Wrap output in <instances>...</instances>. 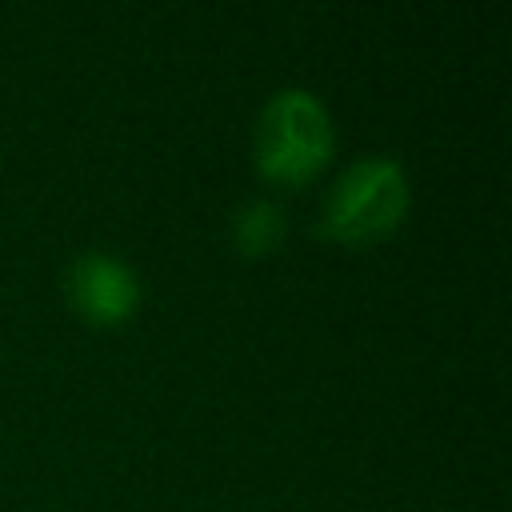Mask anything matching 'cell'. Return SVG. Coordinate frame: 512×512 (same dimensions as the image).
Instances as JSON below:
<instances>
[{
    "mask_svg": "<svg viewBox=\"0 0 512 512\" xmlns=\"http://www.w3.org/2000/svg\"><path fill=\"white\" fill-rule=\"evenodd\" d=\"M336 152V124L320 92L304 84L276 88L252 124V164L276 188L312 184Z\"/></svg>",
    "mask_w": 512,
    "mask_h": 512,
    "instance_id": "1",
    "label": "cell"
},
{
    "mask_svg": "<svg viewBox=\"0 0 512 512\" xmlns=\"http://www.w3.org/2000/svg\"><path fill=\"white\" fill-rule=\"evenodd\" d=\"M412 212V180L396 156L364 152L352 164L340 168V176L328 184L316 232L344 248H372L408 220Z\"/></svg>",
    "mask_w": 512,
    "mask_h": 512,
    "instance_id": "2",
    "label": "cell"
},
{
    "mask_svg": "<svg viewBox=\"0 0 512 512\" xmlns=\"http://www.w3.org/2000/svg\"><path fill=\"white\" fill-rule=\"evenodd\" d=\"M64 296L72 312L92 328H120L136 316L144 300L140 272L108 248H84L64 272Z\"/></svg>",
    "mask_w": 512,
    "mask_h": 512,
    "instance_id": "3",
    "label": "cell"
},
{
    "mask_svg": "<svg viewBox=\"0 0 512 512\" xmlns=\"http://www.w3.org/2000/svg\"><path fill=\"white\" fill-rule=\"evenodd\" d=\"M228 236L244 260H264L284 244L288 216L272 196H248L236 204V212L228 220Z\"/></svg>",
    "mask_w": 512,
    "mask_h": 512,
    "instance_id": "4",
    "label": "cell"
}]
</instances>
